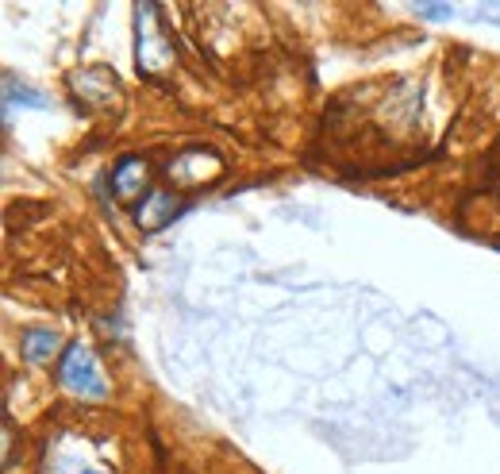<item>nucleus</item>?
<instances>
[{"label": "nucleus", "instance_id": "nucleus-1", "mask_svg": "<svg viewBox=\"0 0 500 474\" xmlns=\"http://www.w3.org/2000/svg\"><path fill=\"white\" fill-rule=\"evenodd\" d=\"M58 378L77 397H89V401H101L104 397V378L96 374L93 358H89V351L81 347V343H70V347H65V355L58 363Z\"/></svg>", "mask_w": 500, "mask_h": 474}, {"label": "nucleus", "instance_id": "nucleus-2", "mask_svg": "<svg viewBox=\"0 0 500 474\" xmlns=\"http://www.w3.org/2000/svg\"><path fill=\"white\" fill-rule=\"evenodd\" d=\"M169 216H177V201H174V193H166V189H146L143 201L135 204V224L146 227V232L169 224Z\"/></svg>", "mask_w": 500, "mask_h": 474}, {"label": "nucleus", "instance_id": "nucleus-3", "mask_svg": "<svg viewBox=\"0 0 500 474\" xmlns=\"http://www.w3.org/2000/svg\"><path fill=\"white\" fill-rule=\"evenodd\" d=\"M58 351V336L54 332H27V336L20 339V358L23 363H46V358Z\"/></svg>", "mask_w": 500, "mask_h": 474}]
</instances>
